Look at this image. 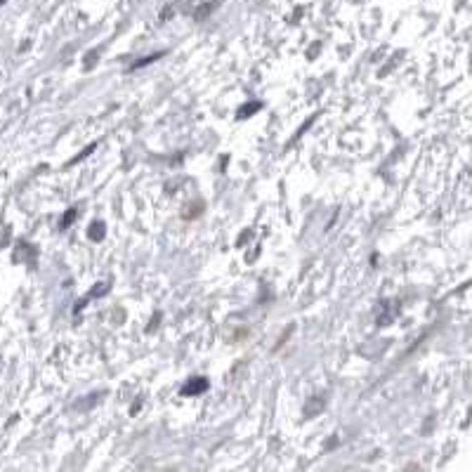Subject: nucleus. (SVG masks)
I'll use <instances>...</instances> for the list:
<instances>
[{
    "label": "nucleus",
    "mask_w": 472,
    "mask_h": 472,
    "mask_svg": "<svg viewBox=\"0 0 472 472\" xmlns=\"http://www.w3.org/2000/svg\"><path fill=\"white\" fill-rule=\"evenodd\" d=\"M166 55V52H153V55H147V57H142L140 62H135V64L130 66V71H135V69H142V66H147V64H151V62H156V60H161V57Z\"/></svg>",
    "instance_id": "f03ea898"
},
{
    "label": "nucleus",
    "mask_w": 472,
    "mask_h": 472,
    "mask_svg": "<svg viewBox=\"0 0 472 472\" xmlns=\"http://www.w3.org/2000/svg\"><path fill=\"white\" fill-rule=\"evenodd\" d=\"M76 215H78V210H76V208H71V210H69V213L64 215V220H62V225H60L62 229H66V227L71 225L73 220H76Z\"/></svg>",
    "instance_id": "423d86ee"
},
{
    "label": "nucleus",
    "mask_w": 472,
    "mask_h": 472,
    "mask_svg": "<svg viewBox=\"0 0 472 472\" xmlns=\"http://www.w3.org/2000/svg\"><path fill=\"white\" fill-rule=\"evenodd\" d=\"M3 3H5V0H0V5H3Z\"/></svg>",
    "instance_id": "6e6552de"
},
{
    "label": "nucleus",
    "mask_w": 472,
    "mask_h": 472,
    "mask_svg": "<svg viewBox=\"0 0 472 472\" xmlns=\"http://www.w3.org/2000/svg\"><path fill=\"white\" fill-rule=\"evenodd\" d=\"M262 109V104L260 102H251V104H243L241 109H238V119H248V116H253L256 111Z\"/></svg>",
    "instance_id": "20e7f679"
},
{
    "label": "nucleus",
    "mask_w": 472,
    "mask_h": 472,
    "mask_svg": "<svg viewBox=\"0 0 472 472\" xmlns=\"http://www.w3.org/2000/svg\"><path fill=\"white\" fill-rule=\"evenodd\" d=\"M88 236L92 238V241H102L104 238V222H92V225H90Z\"/></svg>",
    "instance_id": "7ed1b4c3"
},
{
    "label": "nucleus",
    "mask_w": 472,
    "mask_h": 472,
    "mask_svg": "<svg viewBox=\"0 0 472 472\" xmlns=\"http://www.w3.org/2000/svg\"><path fill=\"white\" fill-rule=\"evenodd\" d=\"M92 62H95V52H90V55H88V62H86V69L92 66Z\"/></svg>",
    "instance_id": "0eeeda50"
},
{
    "label": "nucleus",
    "mask_w": 472,
    "mask_h": 472,
    "mask_svg": "<svg viewBox=\"0 0 472 472\" xmlns=\"http://www.w3.org/2000/svg\"><path fill=\"white\" fill-rule=\"evenodd\" d=\"M95 149H97V145H90V147H86V149H83L81 153H78V156H76V158H71V161H69V166H73V163L83 161V158H86V156H88V153H90V151H95Z\"/></svg>",
    "instance_id": "39448f33"
},
{
    "label": "nucleus",
    "mask_w": 472,
    "mask_h": 472,
    "mask_svg": "<svg viewBox=\"0 0 472 472\" xmlns=\"http://www.w3.org/2000/svg\"><path fill=\"white\" fill-rule=\"evenodd\" d=\"M208 390V380L206 378H194V380H189L187 385L182 387V395L184 397H189V395H201V392H206Z\"/></svg>",
    "instance_id": "f257e3e1"
}]
</instances>
